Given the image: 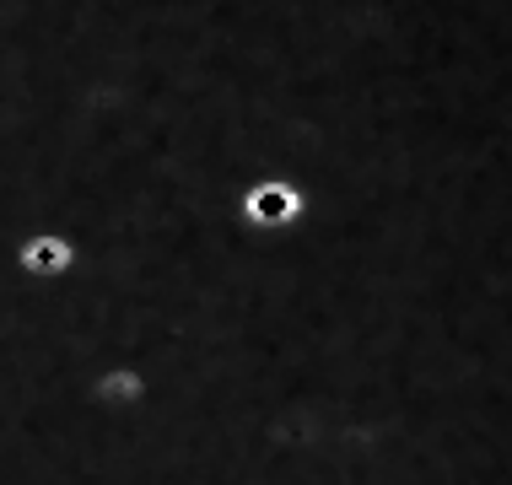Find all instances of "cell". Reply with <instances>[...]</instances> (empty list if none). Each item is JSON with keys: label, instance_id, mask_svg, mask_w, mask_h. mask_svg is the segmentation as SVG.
Here are the masks:
<instances>
[{"label": "cell", "instance_id": "obj_1", "mask_svg": "<svg viewBox=\"0 0 512 485\" xmlns=\"http://www.w3.org/2000/svg\"><path fill=\"white\" fill-rule=\"evenodd\" d=\"M308 211V189L286 173H259V184L243 189V221L254 227H292Z\"/></svg>", "mask_w": 512, "mask_h": 485}, {"label": "cell", "instance_id": "obj_2", "mask_svg": "<svg viewBox=\"0 0 512 485\" xmlns=\"http://www.w3.org/2000/svg\"><path fill=\"white\" fill-rule=\"evenodd\" d=\"M71 259H76V248L65 243V238H33V243H22V265L33 270V275H60Z\"/></svg>", "mask_w": 512, "mask_h": 485}]
</instances>
